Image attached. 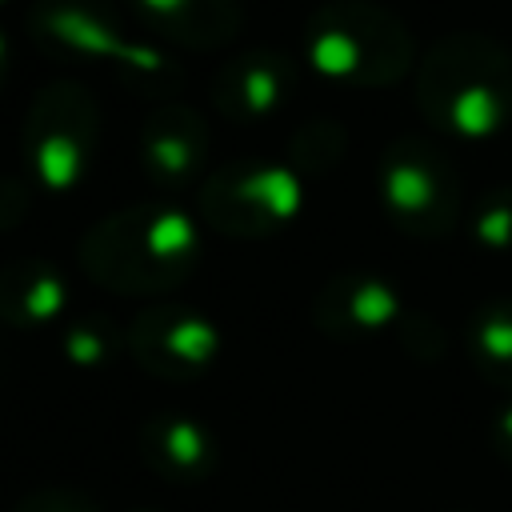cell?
Segmentation results:
<instances>
[{"instance_id": "3957f363", "label": "cell", "mask_w": 512, "mask_h": 512, "mask_svg": "<svg viewBox=\"0 0 512 512\" xmlns=\"http://www.w3.org/2000/svg\"><path fill=\"white\" fill-rule=\"evenodd\" d=\"M384 200L416 236H444L460 220V180L452 160L428 140H400L384 156Z\"/></svg>"}, {"instance_id": "6da1fadb", "label": "cell", "mask_w": 512, "mask_h": 512, "mask_svg": "<svg viewBox=\"0 0 512 512\" xmlns=\"http://www.w3.org/2000/svg\"><path fill=\"white\" fill-rule=\"evenodd\" d=\"M420 108L456 136H492L512 120V52L484 32H452L420 64Z\"/></svg>"}, {"instance_id": "9c48e42d", "label": "cell", "mask_w": 512, "mask_h": 512, "mask_svg": "<svg viewBox=\"0 0 512 512\" xmlns=\"http://www.w3.org/2000/svg\"><path fill=\"white\" fill-rule=\"evenodd\" d=\"M496 448H500V452L512 460V404H508V408L496 416Z\"/></svg>"}, {"instance_id": "7a4b0ae2", "label": "cell", "mask_w": 512, "mask_h": 512, "mask_svg": "<svg viewBox=\"0 0 512 512\" xmlns=\"http://www.w3.org/2000/svg\"><path fill=\"white\" fill-rule=\"evenodd\" d=\"M312 56L324 72L352 76L364 84H388L408 68L412 44L404 24L388 12L372 4H340L316 20Z\"/></svg>"}, {"instance_id": "277c9868", "label": "cell", "mask_w": 512, "mask_h": 512, "mask_svg": "<svg viewBox=\"0 0 512 512\" xmlns=\"http://www.w3.org/2000/svg\"><path fill=\"white\" fill-rule=\"evenodd\" d=\"M468 352L484 380L512 388V300H492L472 316Z\"/></svg>"}, {"instance_id": "8992f818", "label": "cell", "mask_w": 512, "mask_h": 512, "mask_svg": "<svg viewBox=\"0 0 512 512\" xmlns=\"http://www.w3.org/2000/svg\"><path fill=\"white\" fill-rule=\"evenodd\" d=\"M340 296H344L340 316H344L352 328H380V324H388V320L400 312L396 296H392L384 284H376V280H356V284L340 288Z\"/></svg>"}, {"instance_id": "52a82bcc", "label": "cell", "mask_w": 512, "mask_h": 512, "mask_svg": "<svg viewBox=\"0 0 512 512\" xmlns=\"http://www.w3.org/2000/svg\"><path fill=\"white\" fill-rule=\"evenodd\" d=\"M472 236L492 252L512 248V188H492L488 196H480L472 212Z\"/></svg>"}, {"instance_id": "5b68a950", "label": "cell", "mask_w": 512, "mask_h": 512, "mask_svg": "<svg viewBox=\"0 0 512 512\" xmlns=\"http://www.w3.org/2000/svg\"><path fill=\"white\" fill-rule=\"evenodd\" d=\"M148 456L164 472L196 476L208 468V440L196 424H152L148 428Z\"/></svg>"}, {"instance_id": "ba28073f", "label": "cell", "mask_w": 512, "mask_h": 512, "mask_svg": "<svg viewBox=\"0 0 512 512\" xmlns=\"http://www.w3.org/2000/svg\"><path fill=\"white\" fill-rule=\"evenodd\" d=\"M16 512H96L84 496H72V492H40L32 500H24Z\"/></svg>"}]
</instances>
